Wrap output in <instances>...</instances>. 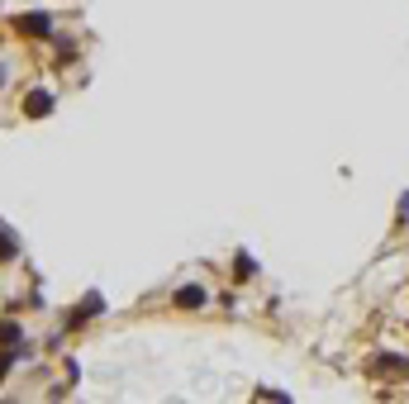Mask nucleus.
I'll return each instance as SVG.
<instances>
[{"instance_id": "nucleus-1", "label": "nucleus", "mask_w": 409, "mask_h": 404, "mask_svg": "<svg viewBox=\"0 0 409 404\" xmlns=\"http://www.w3.org/2000/svg\"><path fill=\"white\" fill-rule=\"evenodd\" d=\"M176 305H181V310H200L204 290H200V285H186V290H176Z\"/></svg>"}, {"instance_id": "nucleus-2", "label": "nucleus", "mask_w": 409, "mask_h": 404, "mask_svg": "<svg viewBox=\"0 0 409 404\" xmlns=\"http://www.w3.org/2000/svg\"><path fill=\"white\" fill-rule=\"evenodd\" d=\"M48 109H53V95L33 91V95H29V114H33V119H38V114H48Z\"/></svg>"}, {"instance_id": "nucleus-3", "label": "nucleus", "mask_w": 409, "mask_h": 404, "mask_svg": "<svg viewBox=\"0 0 409 404\" xmlns=\"http://www.w3.org/2000/svg\"><path fill=\"white\" fill-rule=\"evenodd\" d=\"M400 214H405V219H409V195H405V204H400Z\"/></svg>"}]
</instances>
